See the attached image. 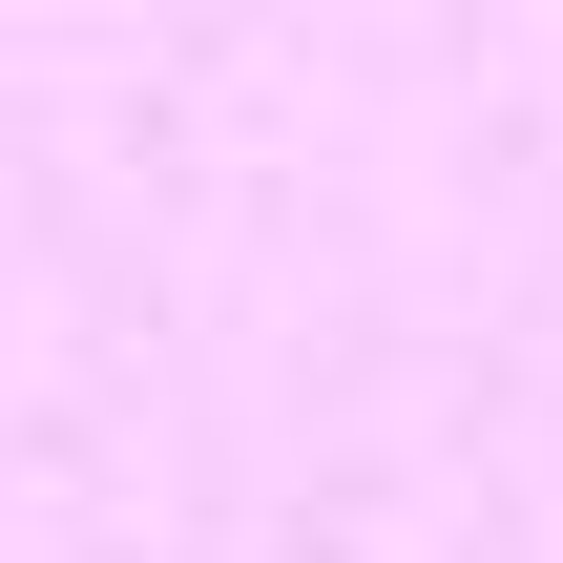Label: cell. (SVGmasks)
Instances as JSON below:
<instances>
[]
</instances>
